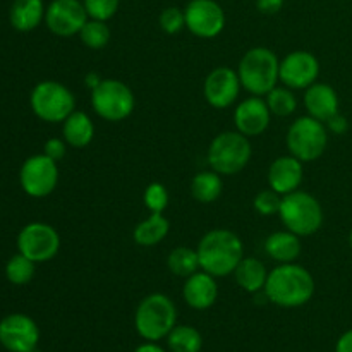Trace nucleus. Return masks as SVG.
Masks as SVG:
<instances>
[{
  "label": "nucleus",
  "mask_w": 352,
  "mask_h": 352,
  "mask_svg": "<svg viewBox=\"0 0 352 352\" xmlns=\"http://www.w3.org/2000/svg\"><path fill=\"white\" fill-rule=\"evenodd\" d=\"M280 205H282V196L270 188L258 192L253 199L254 210L263 217H272L275 215V213H278Z\"/></svg>",
  "instance_id": "72a5a7b5"
},
{
  "label": "nucleus",
  "mask_w": 352,
  "mask_h": 352,
  "mask_svg": "<svg viewBox=\"0 0 352 352\" xmlns=\"http://www.w3.org/2000/svg\"><path fill=\"white\" fill-rule=\"evenodd\" d=\"M102 81H103V79L100 78V76L96 74V72H88V74H86V78H85L86 86H88V88L91 89V91H93V89H95L96 86H98Z\"/></svg>",
  "instance_id": "a19ab883"
},
{
  "label": "nucleus",
  "mask_w": 352,
  "mask_h": 352,
  "mask_svg": "<svg viewBox=\"0 0 352 352\" xmlns=\"http://www.w3.org/2000/svg\"><path fill=\"white\" fill-rule=\"evenodd\" d=\"M222 177L215 170L198 172L191 181V196L198 203H203V205H210V203L217 201L222 195Z\"/></svg>",
  "instance_id": "a878e982"
},
{
  "label": "nucleus",
  "mask_w": 352,
  "mask_h": 352,
  "mask_svg": "<svg viewBox=\"0 0 352 352\" xmlns=\"http://www.w3.org/2000/svg\"><path fill=\"white\" fill-rule=\"evenodd\" d=\"M280 60L274 50L267 47H254L243 55L237 67L241 86L253 96H267L280 81L278 78Z\"/></svg>",
  "instance_id": "7ed1b4c3"
},
{
  "label": "nucleus",
  "mask_w": 352,
  "mask_h": 352,
  "mask_svg": "<svg viewBox=\"0 0 352 352\" xmlns=\"http://www.w3.org/2000/svg\"><path fill=\"white\" fill-rule=\"evenodd\" d=\"M349 244H351V248H352V229H351V232H349Z\"/></svg>",
  "instance_id": "79ce46f5"
},
{
  "label": "nucleus",
  "mask_w": 352,
  "mask_h": 352,
  "mask_svg": "<svg viewBox=\"0 0 352 352\" xmlns=\"http://www.w3.org/2000/svg\"><path fill=\"white\" fill-rule=\"evenodd\" d=\"M285 143H287L289 153L301 160L302 164L318 160L329 146L327 124L311 116L299 117L289 127Z\"/></svg>",
  "instance_id": "6e6552de"
},
{
  "label": "nucleus",
  "mask_w": 352,
  "mask_h": 352,
  "mask_svg": "<svg viewBox=\"0 0 352 352\" xmlns=\"http://www.w3.org/2000/svg\"><path fill=\"white\" fill-rule=\"evenodd\" d=\"M251 150L250 138L239 131H226L215 136L206 151V160L212 170L220 175H236L250 164Z\"/></svg>",
  "instance_id": "39448f33"
},
{
  "label": "nucleus",
  "mask_w": 352,
  "mask_h": 352,
  "mask_svg": "<svg viewBox=\"0 0 352 352\" xmlns=\"http://www.w3.org/2000/svg\"><path fill=\"white\" fill-rule=\"evenodd\" d=\"M170 223L165 219L164 213H150L148 219L134 227L133 239L141 248H153L160 244L168 236Z\"/></svg>",
  "instance_id": "393cba45"
},
{
  "label": "nucleus",
  "mask_w": 352,
  "mask_h": 352,
  "mask_svg": "<svg viewBox=\"0 0 352 352\" xmlns=\"http://www.w3.org/2000/svg\"><path fill=\"white\" fill-rule=\"evenodd\" d=\"M177 325V308L168 296L155 292L141 299L134 313V327L141 339L158 342Z\"/></svg>",
  "instance_id": "20e7f679"
},
{
  "label": "nucleus",
  "mask_w": 352,
  "mask_h": 352,
  "mask_svg": "<svg viewBox=\"0 0 352 352\" xmlns=\"http://www.w3.org/2000/svg\"><path fill=\"white\" fill-rule=\"evenodd\" d=\"M285 0H256V9L261 14H267V16H274V14L280 12L282 7H284Z\"/></svg>",
  "instance_id": "e433bc0d"
},
{
  "label": "nucleus",
  "mask_w": 352,
  "mask_h": 352,
  "mask_svg": "<svg viewBox=\"0 0 352 352\" xmlns=\"http://www.w3.org/2000/svg\"><path fill=\"white\" fill-rule=\"evenodd\" d=\"M347 127H349V124H347V119L344 116H340V113L333 116L332 119L327 122V129H329L330 133H333V134H344L347 131Z\"/></svg>",
  "instance_id": "4c0bfd02"
},
{
  "label": "nucleus",
  "mask_w": 352,
  "mask_h": 352,
  "mask_svg": "<svg viewBox=\"0 0 352 352\" xmlns=\"http://www.w3.org/2000/svg\"><path fill=\"white\" fill-rule=\"evenodd\" d=\"M234 278L243 291L250 294H258L265 289L268 278V270L258 258L244 256L234 270Z\"/></svg>",
  "instance_id": "b1692460"
},
{
  "label": "nucleus",
  "mask_w": 352,
  "mask_h": 352,
  "mask_svg": "<svg viewBox=\"0 0 352 352\" xmlns=\"http://www.w3.org/2000/svg\"><path fill=\"white\" fill-rule=\"evenodd\" d=\"M60 250V236L45 222H31L17 234V251L34 263L54 260Z\"/></svg>",
  "instance_id": "9d476101"
},
{
  "label": "nucleus",
  "mask_w": 352,
  "mask_h": 352,
  "mask_svg": "<svg viewBox=\"0 0 352 352\" xmlns=\"http://www.w3.org/2000/svg\"><path fill=\"white\" fill-rule=\"evenodd\" d=\"M19 184L31 198H47L58 184L57 162L47 155H33L21 165Z\"/></svg>",
  "instance_id": "9b49d317"
},
{
  "label": "nucleus",
  "mask_w": 352,
  "mask_h": 352,
  "mask_svg": "<svg viewBox=\"0 0 352 352\" xmlns=\"http://www.w3.org/2000/svg\"><path fill=\"white\" fill-rule=\"evenodd\" d=\"M40 342L36 322L23 313H12L0 322V344L9 352H34Z\"/></svg>",
  "instance_id": "4468645a"
},
{
  "label": "nucleus",
  "mask_w": 352,
  "mask_h": 352,
  "mask_svg": "<svg viewBox=\"0 0 352 352\" xmlns=\"http://www.w3.org/2000/svg\"><path fill=\"white\" fill-rule=\"evenodd\" d=\"M91 107L103 120L120 122L134 112L136 98L133 89L119 79H103L91 91Z\"/></svg>",
  "instance_id": "1a4fd4ad"
},
{
  "label": "nucleus",
  "mask_w": 352,
  "mask_h": 352,
  "mask_svg": "<svg viewBox=\"0 0 352 352\" xmlns=\"http://www.w3.org/2000/svg\"><path fill=\"white\" fill-rule=\"evenodd\" d=\"M263 292L280 308H301L315 296V278L298 263H280L268 272Z\"/></svg>",
  "instance_id": "f257e3e1"
},
{
  "label": "nucleus",
  "mask_w": 352,
  "mask_h": 352,
  "mask_svg": "<svg viewBox=\"0 0 352 352\" xmlns=\"http://www.w3.org/2000/svg\"><path fill=\"white\" fill-rule=\"evenodd\" d=\"M336 352H352V329L339 337L336 344Z\"/></svg>",
  "instance_id": "58836bf2"
},
{
  "label": "nucleus",
  "mask_w": 352,
  "mask_h": 352,
  "mask_svg": "<svg viewBox=\"0 0 352 352\" xmlns=\"http://www.w3.org/2000/svg\"><path fill=\"white\" fill-rule=\"evenodd\" d=\"M67 146L69 144L65 143L64 138H50V140L45 143L43 146V153L47 155L48 158H52L54 162H60L62 158L65 157V153H67Z\"/></svg>",
  "instance_id": "c9c22d12"
},
{
  "label": "nucleus",
  "mask_w": 352,
  "mask_h": 352,
  "mask_svg": "<svg viewBox=\"0 0 352 352\" xmlns=\"http://www.w3.org/2000/svg\"><path fill=\"white\" fill-rule=\"evenodd\" d=\"M134 352H167L164 349L162 346H158L157 342H144L141 344V346H138L136 349H134Z\"/></svg>",
  "instance_id": "ea45409f"
},
{
  "label": "nucleus",
  "mask_w": 352,
  "mask_h": 352,
  "mask_svg": "<svg viewBox=\"0 0 352 352\" xmlns=\"http://www.w3.org/2000/svg\"><path fill=\"white\" fill-rule=\"evenodd\" d=\"M79 38L91 50H102L110 41V28L107 21L88 19L79 31Z\"/></svg>",
  "instance_id": "7c9ffc66"
},
{
  "label": "nucleus",
  "mask_w": 352,
  "mask_h": 352,
  "mask_svg": "<svg viewBox=\"0 0 352 352\" xmlns=\"http://www.w3.org/2000/svg\"><path fill=\"white\" fill-rule=\"evenodd\" d=\"M278 217L284 227L299 237L318 232L323 226V208L318 199L306 191H294L282 196Z\"/></svg>",
  "instance_id": "423d86ee"
},
{
  "label": "nucleus",
  "mask_w": 352,
  "mask_h": 352,
  "mask_svg": "<svg viewBox=\"0 0 352 352\" xmlns=\"http://www.w3.org/2000/svg\"><path fill=\"white\" fill-rule=\"evenodd\" d=\"M267 105L270 109L272 116L277 117H289L298 109V98L294 95V89L287 86H275L267 96Z\"/></svg>",
  "instance_id": "c85d7f7f"
},
{
  "label": "nucleus",
  "mask_w": 352,
  "mask_h": 352,
  "mask_svg": "<svg viewBox=\"0 0 352 352\" xmlns=\"http://www.w3.org/2000/svg\"><path fill=\"white\" fill-rule=\"evenodd\" d=\"M182 298L189 308L198 309V311L212 308L219 299L217 277H213L205 270H198L191 277L186 278L184 287H182Z\"/></svg>",
  "instance_id": "6ab92c4d"
},
{
  "label": "nucleus",
  "mask_w": 352,
  "mask_h": 352,
  "mask_svg": "<svg viewBox=\"0 0 352 352\" xmlns=\"http://www.w3.org/2000/svg\"><path fill=\"white\" fill-rule=\"evenodd\" d=\"M301 237L287 229L270 234L265 241V253L278 265L296 263V260L301 256Z\"/></svg>",
  "instance_id": "412c9836"
},
{
  "label": "nucleus",
  "mask_w": 352,
  "mask_h": 352,
  "mask_svg": "<svg viewBox=\"0 0 352 352\" xmlns=\"http://www.w3.org/2000/svg\"><path fill=\"white\" fill-rule=\"evenodd\" d=\"M198 256L201 270L217 278L234 274L239 261L244 258V246L241 237L229 229H213L199 241Z\"/></svg>",
  "instance_id": "f03ea898"
},
{
  "label": "nucleus",
  "mask_w": 352,
  "mask_h": 352,
  "mask_svg": "<svg viewBox=\"0 0 352 352\" xmlns=\"http://www.w3.org/2000/svg\"><path fill=\"white\" fill-rule=\"evenodd\" d=\"M320 76V62L311 52L294 50L280 60L278 78L291 89H308Z\"/></svg>",
  "instance_id": "2eb2a0df"
},
{
  "label": "nucleus",
  "mask_w": 352,
  "mask_h": 352,
  "mask_svg": "<svg viewBox=\"0 0 352 352\" xmlns=\"http://www.w3.org/2000/svg\"><path fill=\"white\" fill-rule=\"evenodd\" d=\"M272 112L263 96H253L243 100L234 110V124L241 134L256 138L263 134L270 126Z\"/></svg>",
  "instance_id": "f3484780"
},
{
  "label": "nucleus",
  "mask_w": 352,
  "mask_h": 352,
  "mask_svg": "<svg viewBox=\"0 0 352 352\" xmlns=\"http://www.w3.org/2000/svg\"><path fill=\"white\" fill-rule=\"evenodd\" d=\"M186 28L195 36L212 40L226 28V12L215 0H191L184 9Z\"/></svg>",
  "instance_id": "f8f14e48"
},
{
  "label": "nucleus",
  "mask_w": 352,
  "mask_h": 352,
  "mask_svg": "<svg viewBox=\"0 0 352 352\" xmlns=\"http://www.w3.org/2000/svg\"><path fill=\"white\" fill-rule=\"evenodd\" d=\"M167 346L172 352H199L203 349V337L191 325H175L167 336Z\"/></svg>",
  "instance_id": "cd10ccee"
},
{
  "label": "nucleus",
  "mask_w": 352,
  "mask_h": 352,
  "mask_svg": "<svg viewBox=\"0 0 352 352\" xmlns=\"http://www.w3.org/2000/svg\"><path fill=\"white\" fill-rule=\"evenodd\" d=\"M62 138L71 148H86L95 138V124L86 112L74 110L62 122Z\"/></svg>",
  "instance_id": "5701e85b"
},
{
  "label": "nucleus",
  "mask_w": 352,
  "mask_h": 352,
  "mask_svg": "<svg viewBox=\"0 0 352 352\" xmlns=\"http://www.w3.org/2000/svg\"><path fill=\"white\" fill-rule=\"evenodd\" d=\"M88 19L81 0H52L45 10V24L48 31L60 38L79 34Z\"/></svg>",
  "instance_id": "ddd939ff"
},
{
  "label": "nucleus",
  "mask_w": 352,
  "mask_h": 352,
  "mask_svg": "<svg viewBox=\"0 0 352 352\" xmlns=\"http://www.w3.org/2000/svg\"><path fill=\"white\" fill-rule=\"evenodd\" d=\"M305 107L308 116L329 122L333 116L339 113V95L327 82H315L305 93Z\"/></svg>",
  "instance_id": "aec40b11"
},
{
  "label": "nucleus",
  "mask_w": 352,
  "mask_h": 352,
  "mask_svg": "<svg viewBox=\"0 0 352 352\" xmlns=\"http://www.w3.org/2000/svg\"><path fill=\"white\" fill-rule=\"evenodd\" d=\"M89 19L109 21L117 14L120 0H82Z\"/></svg>",
  "instance_id": "473e14b6"
},
{
  "label": "nucleus",
  "mask_w": 352,
  "mask_h": 352,
  "mask_svg": "<svg viewBox=\"0 0 352 352\" xmlns=\"http://www.w3.org/2000/svg\"><path fill=\"white\" fill-rule=\"evenodd\" d=\"M143 203L150 213H164L168 206V191L162 182H151L143 192Z\"/></svg>",
  "instance_id": "2f4dec72"
},
{
  "label": "nucleus",
  "mask_w": 352,
  "mask_h": 352,
  "mask_svg": "<svg viewBox=\"0 0 352 352\" xmlns=\"http://www.w3.org/2000/svg\"><path fill=\"white\" fill-rule=\"evenodd\" d=\"M302 175H305L302 162L292 157L291 153L284 155L275 158L268 167V188L280 196H285L298 191L302 182Z\"/></svg>",
  "instance_id": "a211bd4d"
},
{
  "label": "nucleus",
  "mask_w": 352,
  "mask_h": 352,
  "mask_svg": "<svg viewBox=\"0 0 352 352\" xmlns=\"http://www.w3.org/2000/svg\"><path fill=\"white\" fill-rule=\"evenodd\" d=\"M30 105L34 116L48 124H60L76 110V96L58 81H41L31 89Z\"/></svg>",
  "instance_id": "0eeeda50"
},
{
  "label": "nucleus",
  "mask_w": 352,
  "mask_h": 352,
  "mask_svg": "<svg viewBox=\"0 0 352 352\" xmlns=\"http://www.w3.org/2000/svg\"><path fill=\"white\" fill-rule=\"evenodd\" d=\"M167 267L168 270L172 272V275H175V277H191L192 274L201 270L198 251L191 250V248L188 246L174 248L167 256Z\"/></svg>",
  "instance_id": "bb28decb"
},
{
  "label": "nucleus",
  "mask_w": 352,
  "mask_h": 352,
  "mask_svg": "<svg viewBox=\"0 0 352 352\" xmlns=\"http://www.w3.org/2000/svg\"><path fill=\"white\" fill-rule=\"evenodd\" d=\"M158 24H160L162 31H165L167 34L181 33L186 28L184 10L179 9V7H167L158 16Z\"/></svg>",
  "instance_id": "f704fd0d"
},
{
  "label": "nucleus",
  "mask_w": 352,
  "mask_h": 352,
  "mask_svg": "<svg viewBox=\"0 0 352 352\" xmlns=\"http://www.w3.org/2000/svg\"><path fill=\"white\" fill-rule=\"evenodd\" d=\"M241 79L237 76V71L222 65L217 67L206 76L205 85H203V93L205 100L213 109H229L237 100L241 91Z\"/></svg>",
  "instance_id": "dca6fc26"
},
{
  "label": "nucleus",
  "mask_w": 352,
  "mask_h": 352,
  "mask_svg": "<svg viewBox=\"0 0 352 352\" xmlns=\"http://www.w3.org/2000/svg\"><path fill=\"white\" fill-rule=\"evenodd\" d=\"M43 0H14L9 10V21L12 28L21 33H28L45 21Z\"/></svg>",
  "instance_id": "4be33fe9"
},
{
  "label": "nucleus",
  "mask_w": 352,
  "mask_h": 352,
  "mask_svg": "<svg viewBox=\"0 0 352 352\" xmlns=\"http://www.w3.org/2000/svg\"><path fill=\"white\" fill-rule=\"evenodd\" d=\"M36 263L26 258L24 254L17 253L7 261L6 277L12 285H26L33 280Z\"/></svg>",
  "instance_id": "c756f323"
}]
</instances>
